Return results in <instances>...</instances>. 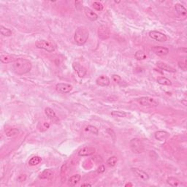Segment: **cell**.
Returning a JSON list of instances; mask_svg holds the SVG:
<instances>
[{
    "label": "cell",
    "mask_w": 187,
    "mask_h": 187,
    "mask_svg": "<svg viewBox=\"0 0 187 187\" xmlns=\"http://www.w3.org/2000/svg\"><path fill=\"white\" fill-rule=\"evenodd\" d=\"M31 61L27 59L20 58L13 64V70L15 74L22 75L29 73L31 71Z\"/></svg>",
    "instance_id": "obj_1"
},
{
    "label": "cell",
    "mask_w": 187,
    "mask_h": 187,
    "mask_svg": "<svg viewBox=\"0 0 187 187\" xmlns=\"http://www.w3.org/2000/svg\"><path fill=\"white\" fill-rule=\"evenodd\" d=\"M89 39V31L86 27H80L76 29L74 35V40L77 45H83Z\"/></svg>",
    "instance_id": "obj_2"
},
{
    "label": "cell",
    "mask_w": 187,
    "mask_h": 187,
    "mask_svg": "<svg viewBox=\"0 0 187 187\" xmlns=\"http://www.w3.org/2000/svg\"><path fill=\"white\" fill-rule=\"evenodd\" d=\"M130 148L135 154H142L144 152V145L142 141L138 138H133L129 143Z\"/></svg>",
    "instance_id": "obj_3"
},
{
    "label": "cell",
    "mask_w": 187,
    "mask_h": 187,
    "mask_svg": "<svg viewBox=\"0 0 187 187\" xmlns=\"http://www.w3.org/2000/svg\"><path fill=\"white\" fill-rule=\"evenodd\" d=\"M137 102L143 107H153L158 106L159 105V102L156 99L150 97H141L140 98L137 99Z\"/></svg>",
    "instance_id": "obj_4"
},
{
    "label": "cell",
    "mask_w": 187,
    "mask_h": 187,
    "mask_svg": "<svg viewBox=\"0 0 187 187\" xmlns=\"http://www.w3.org/2000/svg\"><path fill=\"white\" fill-rule=\"evenodd\" d=\"M35 46L37 48L43 49L44 51H46L48 52H53L55 51L56 48L52 43L47 40H44V39H41V40H38L36 42Z\"/></svg>",
    "instance_id": "obj_5"
},
{
    "label": "cell",
    "mask_w": 187,
    "mask_h": 187,
    "mask_svg": "<svg viewBox=\"0 0 187 187\" xmlns=\"http://www.w3.org/2000/svg\"><path fill=\"white\" fill-rule=\"evenodd\" d=\"M73 85L67 83H59L56 85V90L61 94H67L73 90Z\"/></svg>",
    "instance_id": "obj_6"
},
{
    "label": "cell",
    "mask_w": 187,
    "mask_h": 187,
    "mask_svg": "<svg viewBox=\"0 0 187 187\" xmlns=\"http://www.w3.org/2000/svg\"><path fill=\"white\" fill-rule=\"evenodd\" d=\"M98 37L101 39H107L110 37V31L109 28L105 25H101L97 30Z\"/></svg>",
    "instance_id": "obj_7"
},
{
    "label": "cell",
    "mask_w": 187,
    "mask_h": 187,
    "mask_svg": "<svg viewBox=\"0 0 187 187\" xmlns=\"http://www.w3.org/2000/svg\"><path fill=\"white\" fill-rule=\"evenodd\" d=\"M148 35L152 39L158 42H162V43L167 41V39H168V37H167V36L164 33H162L161 31H151L149 32Z\"/></svg>",
    "instance_id": "obj_8"
},
{
    "label": "cell",
    "mask_w": 187,
    "mask_h": 187,
    "mask_svg": "<svg viewBox=\"0 0 187 187\" xmlns=\"http://www.w3.org/2000/svg\"><path fill=\"white\" fill-rule=\"evenodd\" d=\"M73 67L74 69V70L76 72L77 75H78L79 77H83L86 75L87 73V69L85 68L84 67L80 64L78 62H73Z\"/></svg>",
    "instance_id": "obj_9"
},
{
    "label": "cell",
    "mask_w": 187,
    "mask_h": 187,
    "mask_svg": "<svg viewBox=\"0 0 187 187\" xmlns=\"http://www.w3.org/2000/svg\"><path fill=\"white\" fill-rule=\"evenodd\" d=\"M96 152V149L94 147H83L78 152V156H89L94 154Z\"/></svg>",
    "instance_id": "obj_10"
},
{
    "label": "cell",
    "mask_w": 187,
    "mask_h": 187,
    "mask_svg": "<svg viewBox=\"0 0 187 187\" xmlns=\"http://www.w3.org/2000/svg\"><path fill=\"white\" fill-rule=\"evenodd\" d=\"M131 170H132V172H134L135 176L138 177L139 178H140L141 180L148 181L149 179L148 174L146 172H145V171H143L142 170H140V169L137 168H131Z\"/></svg>",
    "instance_id": "obj_11"
},
{
    "label": "cell",
    "mask_w": 187,
    "mask_h": 187,
    "mask_svg": "<svg viewBox=\"0 0 187 187\" xmlns=\"http://www.w3.org/2000/svg\"><path fill=\"white\" fill-rule=\"evenodd\" d=\"M152 51L155 54L160 56H164L169 53V49L168 48L164 46H154L152 48Z\"/></svg>",
    "instance_id": "obj_12"
},
{
    "label": "cell",
    "mask_w": 187,
    "mask_h": 187,
    "mask_svg": "<svg viewBox=\"0 0 187 187\" xmlns=\"http://www.w3.org/2000/svg\"><path fill=\"white\" fill-rule=\"evenodd\" d=\"M45 115L48 116V118L51 121H52L53 122L58 123L59 121L58 116H56V114L54 110H53L52 108H51V107H46V108L45 109Z\"/></svg>",
    "instance_id": "obj_13"
},
{
    "label": "cell",
    "mask_w": 187,
    "mask_h": 187,
    "mask_svg": "<svg viewBox=\"0 0 187 187\" xmlns=\"http://www.w3.org/2000/svg\"><path fill=\"white\" fill-rule=\"evenodd\" d=\"M96 83L99 86L106 87L110 85V80L106 75H101V76H99L97 78Z\"/></svg>",
    "instance_id": "obj_14"
},
{
    "label": "cell",
    "mask_w": 187,
    "mask_h": 187,
    "mask_svg": "<svg viewBox=\"0 0 187 187\" xmlns=\"http://www.w3.org/2000/svg\"><path fill=\"white\" fill-rule=\"evenodd\" d=\"M156 66L158 67V68L162 69V70L164 71L168 72V73H174L176 72V69L173 68L172 67L170 66V65L168 64L162 62V61H158V62H156Z\"/></svg>",
    "instance_id": "obj_15"
},
{
    "label": "cell",
    "mask_w": 187,
    "mask_h": 187,
    "mask_svg": "<svg viewBox=\"0 0 187 187\" xmlns=\"http://www.w3.org/2000/svg\"><path fill=\"white\" fill-rule=\"evenodd\" d=\"M84 13L85 16L87 17V19L90 20L91 21H95L98 19V15L96 13H94L92 10L89 8V7H85L84 8Z\"/></svg>",
    "instance_id": "obj_16"
},
{
    "label": "cell",
    "mask_w": 187,
    "mask_h": 187,
    "mask_svg": "<svg viewBox=\"0 0 187 187\" xmlns=\"http://www.w3.org/2000/svg\"><path fill=\"white\" fill-rule=\"evenodd\" d=\"M175 9H176V11L178 13V15L179 16H181L182 18H185L186 17V14H187V10L185 8V7L184 5H182L181 4H176L175 5Z\"/></svg>",
    "instance_id": "obj_17"
},
{
    "label": "cell",
    "mask_w": 187,
    "mask_h": 187,
    "mask_svg": "<svg viewBox=\"0 0 187 187\" xmlns=\"http://www.w3.org/2000/svg\"><path fill=\"white\" fill-rule=\"evenodd\" d=\"M170 134L168 132H165V131H157L155 133L154 137L156 140L159 141H165L169 138Z\"/></svg>",
    "instance_id": "obj_18"
},
{
    "label": "cell",
    "mask_w": 187,
    "mask_h": 187,
    "mask_svg": "<svg viewBox=\"0 0 187 187\" xmlns=\"http://www.w3.org/2000/svg\"><path fill=\"white\" fill-rule=\"evenodd\" d=\"M53 175H54V172L51 169H47L39 175V178L45 179V180H50V179L53 178Z\"/></svg>",
    "instance_id": "obj_19"
},
{
    "label": "cell",
    "mask_w": 187,
    "mask_h": 187,
    "mask_svg": "<svg viewBox=\"0 0 187 187\" xmlns=\"http://www.w3.org/2000/svg\"><path fill=\"white\" fill-rule=\"evenodd\" d=\"M17 59H15L13 56L10 55H6L2 54L0 56V61L3 64H9V63H14L16 61Z\"/></svg>",
    "instance_id": "obj_20"
},
{
    "label": "cell",
    "mask_w": 187,
    "mask_h": 187,
    "mask_svg": "<svg viewBox=\"0 0 187 187\" xmlns=\"http://www.w3.org/2000/svg\"><path fill=\"white\" fill-rule=\"evenodd\" d=\"M81 177L79 174L74 175V176H71L68 180V185L69 186H75L78 184L80 181Z\"/></svg>",
    "instance_id": "obj_21"
},
{
    "label": "cell",
    "mask_w": 187,
    "mask_h": 187,
    "mask_svg": "<svg viewBox=\"0 0 187 187\" xmlns=\"http://www.w3.org/2000/svg\"><path fill=\"white\" fill-rule=\"evenodd\" d=\"M167 184L171 186H178L181 184V181L175 177H169L167 179Z\"/></svg>",
    "instance_id": "obj_22"
},
{
    "label": "cell",
    "mask_w": 187,
    "mask_h": 187,
    "mask_svg": "<svg viewBox=\"0 0 187 187\" xmlns=\"http://www.w3.org/2000/svg\"><path fill=\"white\" fill-rule=\"evenodd\" d=\"M157 83H159V84L162 85H172V82H171V81L170 79L167 78V77H159L158 78L156 79Z\"/></svg>",
    "instance_id": "obj_23"
},
{
    "label": "cell",
    "mask_w": 187,
    "mask_h": 187,
    "mask_svg": "<svg viewBox=\"0 0 187 187\" xmlns=\"http://www.w3.org/2000/svg\"><path fill=\"white\" fill-rule=\"evenodd\" d=\"M178 65L179 67V68L181 69L182 70L184 71H186L187 69V59L186 57H182L179 59L178 62Z\"/></svg>",
    "instance_id": "obj_24"
},
{
    "label": "cell",
    "mask_w": 187,
    "mask_h": 187,
    "mask_svg": "<svg viewBox=\"0 0 187 187\" xmlns=\"http://www.w3.org/2000/svg\"><path fill=\"white\" fill-rule=\"evenodd\" d=\"M41 161H42L41 157H39L38 156H33L29 160V164L30 165V166H36V165L39 164V163L41 162Z\"/></svg>",
    "instance_id": "obj_25"
},
{
    "label": "cell",
    "mask_w": 187,
    "mask_h": 187,
    "mask_svg": "<svg viewBox=\"0 0 187 187\" xmlns=\"http://www.w3.org/2000/svg\"><path fill=\"white\" fill-rule=\"evenodd\" d=\"M5 134L8 137H13L15 136V135H18V133H19V129L16 128H7L5 129Z\"/></svg>",
    "instance_id": "obj_26"
},
{
    "label": "cell",
    "mask_w": 187,
    "mask_h": 187,
    "mask_svg": "<svg viewBox=\"0 0 187 187\" xmlns=\"http://www.w3.org/2000/svg\"><path fill=\"white\" fill-rule=\"evenodd\" d=\"M0 32H1L2 35L5 36V37H10L12 35V31L10 29L5 27L2 25L0 27Z\"/></svg>",
    "instance_id": "obj_27"
},
{
    "label": "cell",
    "mask_w": 187,
    "mask_h": 187,
    "mask_svg": "<svg viewBox=\"0 0 187 187\" xmlns=\"http://www.w3.org/2000/svg\"><path fill=\"white\" fill-rule=\"evenodd\" d=\"M135 59H137V60H144V59H146L147 58V56L146 53H145L144 51H138L136 53H135Z\"/></svg>",
    "instance_id": "obj_28"
},
{
    "label": "cell",
    "mask_w": 187,
    "mask_h": 187,
    "mask_svg": "<svg viewBox=\"0 0 187 187\" xmlns=\"http://www.w3.org/2000/svg\"><path fill=\"white\" fill-rule=\"evenodd\" d=\"M117 162H118V158L115 156L110 157L106 162L107 164L108 165L109 167H114L115 165L117 164Z\"/></svg>",
    "instance_id": "obj_29"
},
{
    "label": "cell",
    "mask_w": 187,
    "mask_h": 187,
    "mask_svg": "<svg viewBox=\"0 0 187 187\" xmlns=\"http://www.w3.org/2000/svg\"><path fill=\"white\" fill-rule=\"evenodd\" d=\"M111 115L114 117H118V118H125L127 116V113L124 112V111H118L113 110L111 113Z\"/></svg>",
    "instance_id": "obj_30"
},
{
    "label": "cell",
    "mask_w": 187,
    "mask_h": 187,
    "mask_svg": "<svg viewBox=\"0 0 187 187\" xmlns=\"http://www.w3.org/2000/svg\"><path fill=\"white\" fill-rule=\"evenodd\" d=\"M112 79L115 83H116L117 84L120 85H124V83H125L124 81L122 80V78H121V77L119 76L118 75H113ZM125 84H126V83H125Z\"/></svg>",
    "instance_id": "obj_31"
},
{
    "label": "cell",
    "mask_w": 187,
    "mask_h": 187,
    "mask_svg": "<svg viewBox=\"0 0 187 187\" xmlns=\"http://www.w3.org/2000/svg\"><path fill=\"white\" fill-rule=\"evenodd\" d=\"M85 131L92 133V134H94V135H98V133H99L98 129H97L96 127L91 126V125H89V126H87L86 127H85Z\"/></svg>",
    "instance_id": "obj_32"
},
{
    "label": "cell",
    "mask_w": 187,
    "mask_h": 187,
    "mask_svg": "<svg viewBox=\"0 0 187 187\" xmlns=\"http://www.w3.org/2000/svg\"><path fill=\"white\" fill-rule=\"evenodd\" d=\"M93 7L97 11H102L103 8H104V6L102 3L99 2H94L93 3Z\"/></svg>",
    "instance_id": "obj_33"
},
{
    "label": "cell",
    "mask_w": 187,
    "mask_h": 187,
    "mask_svg": "<svg viewBox=\"0 0 187 187\" xmlns=\"http://www.w3.org/2000/svg\"><path fill=\"white\" fill-rule=\"evenodd\" d=\"M92 160L94 161L95 162H97V163H101L102 162V157L99 156H94L92 158Z\"/></svg>",
    "instance_id": "obj_34"
},
{
    "label": "cell",
    "mask_w": 187,
    "mask_h": 187,
    "mask_svg": "<svg viewBox=\"0 0 187 187\" xmlns=\"http://www.w3.org/2000/svg\"><path fill=\"white\" fill-rule=\"evenodd\" d=\"M26 179H27V176H26V175H20V176L18 177V181H19V182L25 181Z\"/></svg>",
    "instance_id": "obj_35"
},
{
    "label": "cell",
    "mask_w": 187,
    "mask_h": 187,
    "mask_svg": "<svg viewBox=\"0 0 187 187\" xmlns=\"http://www.w3.org/2000/svg\"><path fill=\"white\" fill-rule=\"evenodd\" d=\"M105 171V168L104 165H100V166L99 167L98 169H97V172L98 173H103Z\"/></svg>",
    "instance_id": "obj_36"
},
{
    "label": "cell",
    "mask_w": 187,
    "mask_h": 187,
    "mask_svg": "<svg viewBox=\"0 0 187 187\" xmlns=\"http://www.w3.org/2000/svg\"><path fill=\"white\" fill-rule=\"evenodd\" d=\"M92 185L90 184H81V186L83 187V186H91Z\"/></svg>",
    "instance_id": "obj_37"
},
{
    "label": "cell",
    "mask_w": 187,
    "mask_h": 187,
    "mask_svg": "<svg viewBox=\"0 0 187 187\" xmlns=\"http://www.w3.org/2000/svg\"><path fill=\"white\" fill-rule=\"evenodd\" d=\"M125 186L126 187H127V186H133V184H131V183H127V184H125Z\"/></svg>",
    "instance_id": "obj_38"
}]
</instances>
